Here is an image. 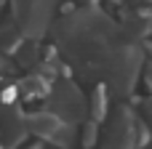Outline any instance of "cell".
Returning <instances> with one entry per match:
<instances>
[{"instance_id": "6", "label": "cell", "mask_w": 152, "mask_h": 149, "mask_svg": "<svg viewBox=\"0 0 152 149\" xmlns=\"http://www.w3.org/2000/svg\"><path fill=\"white\" fill-rule=\"evenodd\" d=\"M24 43V32L5 24L0 27V53H16V48Z\"/></svg>"}, {"instance_id": "4", "label": "cell", "mask_w": 152, "mask_h": 149, "mask_svg": "<svg viewBox=\"0 0 152 149\" xmlns=\"http://www.w3.org/2000/svg\"><path fill=\"white\" fill-rule=\"evenodd\" d=\"M48 80H51V77H43V75H27V77H21V83L16 85V88H19V99H24V101H37V99L48 96V93H51V91H48Z\"/></svg>"}, {"instance_id": "5", "label": "cell", "mask_w": 152, "mask_h": 149, "mask_svg": "<svg viewBox=\"0 0 152 149\" xmlns=\"http://www.w3.org/2000/svg\"><path fill=\"white\" fill-rule=\"evenodd\" d=\"M107 85H96L91 91V99H88V112H91V120H102L107 115Z\"/></svg>"}, {"instance_id": "3", "label": "cell", "mask_w": 152, "mask_h": 149, "mask_svg": "<svg viewBox=\"0 0 152 149\" xmlns=\"http://www.w3.org/2000/svg\"><path fill=\"white\" fill-rule=\"evenodd\" d=\"M134 117L131 112H126V107L118 109V117L110 123V136H107V149H131L136 131H134Z\"/></svg>"}, {"instance_id": "2", "label": "cell", "mask_w": 152, "mask_h": 149, "mask_svg": "<svg viewBox=\"0 0 152 149\" xmlns=\"http://www.w3.org/2000/svg\"><path fill=\"white\" fill-rule=\"evenodd\" d=\"M48 99H51L48 101L51 112H56L67 123H77L88 112V99H83V93L77 91V85L72 80H56Z\"/></svg>"}, {"instance_id": "8", "label": "cell", "mask_w": 152, "mask_h": 149, "mask_svg": "<svg viewBox=\"0 0 152 149\" xmlns=\"http://www.w3.org/2000/svg\"><path fill=\"white\" fill-rule=\"evenodd\" d=\"M80 139H83V147H94V141H96V120L94 123H86Z\"/></svg>"}, {"instance_id": "1", "label": "cell", "mask_w": 152, "mask_h": 149, "mask_svg": "<svg viewBox=\"0 0 152 149\" xmlns=\"http://www.w3.org/2000/svg\"><path fill=\"white\" fill-rule=\"evenodd\" d=\"M139 69H142V51L136 45H128V48H120L110 56L107 61V85L115 96H128L136 85V77H139Z\"/></svg>"}, {"instance_id": "7", "label": "cell", "mask_w": 152, "mask_h": 149, "mask_svg": "<svg viewBox=\"0 0 152 149\" xmlns=\"http://www.w3.org/2000/svg\"><path fill=\"white\" fill-rule=\"evenodd\" d=\"M16 61L21 67H32L37 61V43L35 40H24L19 48H16Z\"/></svg>"}, {"instance_id": "9", "label": "cell", "mask_w": 152, "mask_h": 149, "mask_svg": "<svg viewBox=\"0 0 152 149\" xmlns=\"http://www.w3.org/2000/svg\"><path fill=\"white\" fill-rule=\"evenodd\" d=\"M144 83H147V88L152 91V61L144 64Z\"/></svg>"}]
</instances>
